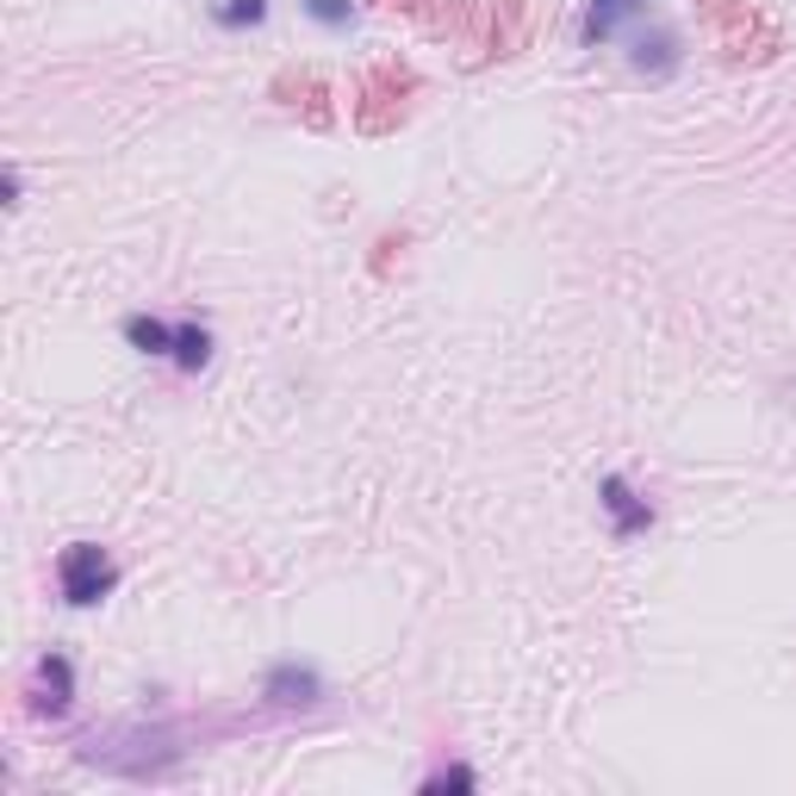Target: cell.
I'll return each instance as SVG.
<instances>
[{"label": "cell", "mask_w": 796, "mask_h": 796, "mask_svg": "<svg viewBox=\"0 0 796 796\" xmlns=\"http://www.w3.org/2000/svg\"><path fill=\"white\" fill-rule=\"evenodd\" d=\"M112 585H119V566H112L107 547L75 542V547L63 554V597H69V604H100Z\"/></svg>", "instance_id": "obj_1"}, {"label": "cell", "mask_w": 796, "mask_h": 796, "mask_svg": "<svg viewBox=\"0 0 796 796\" xmlns=\"http://www.w3.org/2000/svg\"><path fill=\"white\" fill-rule=\"evenodd\" d=\"M268 697L274 703H318V678L299 666H274L268 672Z\"/></svg>", "instance_id": "obj_2"}, {"label": "cell", "mask_w": 796, "mask_h": 796, "mask_svg": "<svg viewBox=\"0 0 796 796\" xmlns=\"http://www.w3.org/2000/svg\"><path fill=\"white\" fill-rule=\"evenodd\" d=\"M604 511L616 516V530H647V504H635L623 480H604Z\"/></svg>", "instance_id": "obj_3"}, {"label": "cell", "mask_w": 796, "mask_h": 796, "mask_svg": "<svg viewBox=\"0 0 796 796\" xmlns=\"http://www.w3.org/2000/svg\"><path fill=\"white\" fill-rule=\"evenodd\" d=\"M125 336L143 349V355H169V349H174V330H169V324H157V318H131Z\"/></svg>", "instance_id": "obj_4"}, {"label": "cell", "mask_w": 796, "mask_h": 796, "mask_svg": "<svg viewBox=\"0 0 796 796\" xmlns=\"http://www.w3.org/2000/svg\"><path fill=\"white\" fill-rule=\"evenodd\" d=\"M181 367H205V355H212V336H205L200 324H181L174 330V349H169Z\"/></svg>", "instance_id": "obj_5"}, {"label": "cell", "mask_w": 796, "mask_h": 796, "mask_svg": "<svg viewBox=\"0 0 796 796\" xmlns=\"http://www.w3.org/2000/svg\"><path fill=\"white\" fill-rule=\"evenodd\" d=\"M635 7H641V0H592V38H609L628 13H635Z\"/></svg>", "instance_id": "obj_6"}, {"label": "cell", "mask_w": 796, "mask_h": 796, "mask_svg": "<svg viewBox=\"0 0 796 796\" xmlns=\"http://www.w3.org/2000/svg\"><path fill=\"white\" fill-rule=\"evenodd\" d=\"M38 678H44V691H50V709H63L69 703V659H44V666H38Z\"/></svg>", "instance_id": "obj_7"}, {"label": "cell", "mask_w": 796, "mask_h": 796, "mask_svg": "<svg viewBox=\"0 0 796 796\" xmlns=\"http://www.w3.org/2000/svg\"><path fill=\"white\" fill-rule=\"evenodd\" d=\"M224 26H243V19H250V26H255V19H262V0H236V7H224Z\"/></svg>", "instance_id": "obj_8"}, {"label": "cell", "mask_w": 796, "mask_h": 796, "mask_svg": "<svg viewBox=\"0 0 796 796\" xmlns=\"http://www.w3.org/2000/svg\"><path fill=\"white\" fill-rule=\"evenodd\" d=\"M312 13L324 19V26H343V19H349V0H312Z\"/></svg>", "instance_id": "obj_9"}]
</instances>
